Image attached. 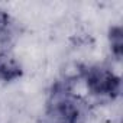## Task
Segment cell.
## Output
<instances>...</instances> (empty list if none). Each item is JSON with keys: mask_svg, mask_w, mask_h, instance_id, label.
<instances>
[{"mask_svg": "<svg viewBox=\"0 0 123 123\" xmlns=\"http://www.w3.org/2000/svg\"><path fill=\"white\" fill-rule=\"evenodd\" d=\"M46 116L52 123H81L87 116V103L74 94L71 81H56L46 100Z\"/></svg>", "mask_w": 123, "mask_h": 123, "instance_id": "1", "label": "cell"}, {"mask_svg": "<svg viewBox=\"0 0 123 123\" xmlns=\"http://www.w3.org/2000/svg\"><path fill=\"white\" fill-rule=\"evenodd\" d=\"M80 77L94 96L114 98L120 94V77L106 65L93 64L80 70Z\"/></svg>", "mask_w": 123, "mask_h": 123, "instance_id": "2", "label": "cell"}, {"mask_svg": "<svg viewBox=\"0 0 123 123\" xmlns=\"http://www.w3.org/2000/svg\"><path fill=\"white\" fill-rule=\"evenodd\" d=\"M23 74L22 64L9 51H0V80L12 83L20 78Z\"/></svg>", "mask_w": 123, "mask_h": 123, "instance_id": "3", "label": "cell"}, {"mask_svg": "<svg viewBox=\"0 0 123 123\" xmlns=\"http://www.w3.org/2000/svg\"><path fill=\"white\" fill-rule=\"evenodd\" d=\"M109 45H110L111 54L117 59H120L122 52H123V31H122V26L116 25V26L110 28V31H109Z\"/></svg>", "mask_w": 123, "mask_h": 123, "instance_id": "4", "label": "cell"}, {"mask_svg": "<svg viewBox=\"0 0 123 123\" xmlns=\"http://www.w3.org/2000/svg\"><path fill=\"white\" fill-rule=\"evenodd\" d=\"M13 36V22L6 10L0 9V43L9 42Z\"/></svg>", "mask_w": 123, "mask_h": 123, "instance_id": "5", "label": "cell"}]
</instances>
